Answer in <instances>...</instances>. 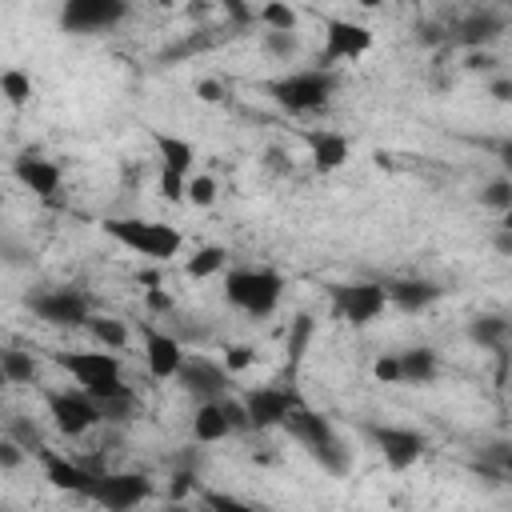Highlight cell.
Segmentation results:
<instances>
[{
    "label": "cell",
    "mask_w": 512,
    "mask_h": 512,
    "mask_svg": "<svg viewBox=\"0 0 512 512\" xmlns=\"http://www.w3.org/2000/svg\"><path fill=\"white\" fill-rule=\"evenodd\" d=\"M144 300H148V308H152V312H172V296H168V292H160V288H148V296H144Z\"/></svg>",
    "instance_id": "43"
},
{
    "label": "cell",
    "mask_w": 512,
    "mask_h": 512,
    "mask_svg": "<svg viewBox=\"0 0 512 512\" xmlns=\"http://www.w3.org/2000/svg\"><path fill=\"white\" fill-rule=\"evenodd\" d=\"M308 148H312V168L316 172H336L348 160V136H340V132H312Z\"/></svg>",
    "instance_id": "19"
},
{
    "label": "cell",
    "mask_w": 512,
    "mask_h": 512,
    "mask_svg": "<svg viewBox=\"0 0 512 512\" xmlns=\"http://www.w3.org/2000/svg\"><path fill=\"white\" fill-rule=\"evenodd\" d=\"M8 440H16L20 448H28V452H44V440H40V432H36V424H28L24 416H12L8 420Z\"/></svg>",
    "instance_id": "31"
},
{
    "label": "cell",
    "mask_w": 512,
    "mask_h": 512,
    "mask_svg": "<svg viewBox=\"0 0 512 512\" xmlns=\"http://www.w3.org/2000/svg\"><path fill=\"white\" fill-rule=\"evenodd\" d=\"M48 416L52 424L64 432V436H84L96 420H100V408L88 392H48Z\"/></svg>",
    "instance_id": "11"
},
{
    "label": "cell",
    "mask_w": 512,
    "mask_h": 512,
    "mask_svg": "<svg viewBox=\"0 0 512 512\" xmlns=\"http://www.w3.org/2000/svg\"><path fill=\"white\" fill-rule=\"evenodd\" d=\"M148 496H152V484L140 472H96L88 484V500H96L108 512H132Z\"/></svg>",
    "instance_id": "6"
},
{
    "label": "cell",
    "mask_w": 512,
    "mask_h": 512,
    "mask_svg": "<svg viewBox=\"0 0 512 512\" xmlns=\"http://www.w3.org/2000/svg\"><path fill=\"white\" fill-rule=\"evenodd\" d=\"M224 12H228L232 20H240V24H244V20H256V16H260V12H252V8H244V4H236V0H224Z\"/></svg>",
    "instance_id": "45"
},
{
    "label": "cell",
    "mask_w": 512,
    "mask_h": 512,
    "mask_svg": "<svg viewBox=\"0 0 512 512\" xmlns=\"http://www.w3.org/2000/svg\"><path fill=\"white\" fill-rule=\"evenodd\" d=\"M188 200L200 204V208H208V204L216 200V180H212V176H192V180H188Z\"/></svg>",
    "instance_id": "37"
},
{
    "label": "cell",
    "mask_w": 512,
    "mask_h": 512,
    "mask_svg": "<svg viewBox=\"0 0 512 512\" xmlns=\"http://www.w3.org/2000/svg\"><path fill=\"white\" fill-rule=\"evenodd\" d=\"M176 380L192 396H200V404H220V396L228 388V368H220V364H212L204 356H192V360H184V368H180Z\"/></svg>",
    "instance_id": "14"
},
{
    "label": "cell",
    "mask_w": 512,
    "mask_h": 512,
    "mask_svg": "<svg viewBox=\"0 0 512 512\" xmlns=\"http://www.w3.org/2000/svg\"><path fill=\"white\" fill-rule=\"evenodd\" d=\"M308 336H312V316H296V320H292V332H288V356H292V364L304 356Z\"/></svg>",
    "instance_id": "34"
},
{
    "label": "cell",
    "mask_w": 512,
    "mask_h": 512,
    "mask_svg": "<svg viewBox=\"0 0 512 512\" xmlns=\"http://www.w3.org/2000/svg\"><path fill=\"white\" fill-rule=\"evenodd\" d=\"M16 180H20L28 192H36L40 200H52V196L60 192L64 172H60L56 160H44V156H20V160H16Z\"/></svg>",
    "instance_id": "16"
},
{
    "label": "cell",
    "mask_w": 512,
    "mask_h": 512,
    "mask_svg": "<svg viewBox=\"0 0 512 512\" xmlns=\"http://www.w3.org/2000/svg\"><path fill=\"white\" fill-rule=\"evenodd\" d=\"M456 32H460V44L476 48V44H488V40H496V36L504 32V20H500L496 12H488V8H484V12H472V16H468V20L456 28Z\"/></svg>",
    "instance_id": "23"
},
{
    "label": "cell",
    "mask_w": 512,
    "mask_h": 512,
    "mask_svg": "<svg viewBox=\"0 0 512 512\" xmlns=\"http://www.w3.org/2000/svg\"><path fill=\"white\" fill-rule=\"evenodd\" d=\"M244 408H248V420L252 428H276V424H288L292 412H300V392L292 388H252L244 396Z\"/></svg>",
    "instance_id": "12"
},
{
    "label": "cell",
    "mask_w": 512,
    "mask_h": 512,
    "mask_svg": "<svg viewBox=\"0 0 512 512\" xmlns=\"http://www.w3.org/2000/svg\"><path fill=\"white\" fill-rule=\"evenodd\" d=\"M484 464H488L496 476H508V472H512V444H504V440H500V444H488V448H484Z\"/></svg>",
    "instance_id": "36"
},
{
    "label": "cell",
    "mask_w": 512,
    "mask_h": 512,
    "mask_svg": "<svg viewBox=\"0 0 512 512\" xmlns=\"http://www.w3.org/2000/svg\"><path fill=\"white\" fill-rule=\"evenodd\" d=\"M488 92H492L496 100H504V104H512V76H496V80L488 84Z\"/></svg>",
    "instance_id": "44"
},
{
    "label": "cell",
    "mask_w": 512,
    "mask_h": 512,
    "mask_svg": "<svg viewBox=\"0 0 512 512\" xmlns=\"http://www.w3.org/2000/svg\"><path fill=\"white\" fill-rule=\"evenodd\" d=\"M0 468H4V472L20 468V444H16V440H4V444H0Z\"/></svg>",
    "instance_id": "40"
},
{
    "label": "cell",
    "mask_w": 512,
    "mask_h": 512,
    "mask_svg": "<svg viewBox=\"0 0 512 512\" xmlns=\"http://www.w3.org/2000/svg\"><path fill=\"white\" fill-rule=\"evenodd\" d=\"M60 368L72 372L80 392H88L96 404L128 392V384L120 380V360L112 352H60Z\"/></svg>",
    "instance_id": "2"
},
{
    "label": "cell",
    "mask_w": 512,
    "mask_h": 512,
    "mask_svg": "<svg viewBox=\"0 0 512 512\" xmlns=\"http://www.w3.org/2000/svg\"><path fill=\"white\" fill-rule=\"evenodd\" d=\"M372 48V32L352 20H328L324 28V56L320 68H332L336 60H360Z\"/></svg>",
    "instance_id": "13"
},
{
    "label": "cell",
    "mask_w": 512,
    "mask_h": 512,
    "mask_svg": "<svg viewBox=\"0 0 512 512\" xmlns=\"http://www.w3.org/2000/svg\"><path fill=\"white\" fill-rule=\"evenodd\" d=\"M40 464H44V476H48V484H52V488L88 496V484H92V476H96V472H88V468H84V464H76V460H64V456L48 452V448L40 452Z\"/></svg>",
    "instance_id": "17"
},
{
    "label": "cell",
    "mask_w": 512,
    "mask_h": 512,
    "mask_svg": "<svg viewBox=\"0 0 512 512\" xmlns=\"http://www.w3.org/2000/svg\"><path fill=\"white\" fill-rule=\"evenodd\" d=\"M280 292H284V280L272 268H232L224 276L228 304H236L248 316H268L280 304Z\"/></svg>",
    "instance_id": "4"
},
{
    "label": "cell",
    "mask_w": 512,
    "mask_h": 512,
    "mask_svg": "<svg viewBox=\"0 0 512 512\" xmlns=\"http://www.w3.org/2000/svg\"><path fill=\"white\" fill-rule=\"evenodd\" d=\"M264 52L276 60H292L300 52V36L296 32H264Z\"/></svg>",
    "instance_id": "32"
},
{
    "label": "cell",
    "mask_w": 512,
    "mask_h": 512,
    "mask_svg": "<svg viewBox=\"0 0 512 512\" xmlns=\"http://www.w3.org/2000/svg\"><path fill=\"white\" fill-rule=\"evenodd\" d=\"M228 432H232V424H228V416H224V404H200V408H196V416H192V440L216 444V440H224Z\"/></svg>",
    "instance_id": "21"
},
{
    "label": "cell",
    "mask_w": 512,
    "mask_h": 512,
    "mask_svg": "<svg viewBox=\"0 0 512 512\" xmlns=\"http://www.w3.org/2000/svg\"><path fill=\"white\" fill-rule=\"evenodd\" d=\"M500 160L512 168V140H504V144H500Z\"/></svg>",
    "instance_id": "48"
},
{
    "label": "cell",
    "mask_w": 512,
    "mask_h": 512,
    "mask_svg": "<svg viewBox=\"0 0 512 512\" xmlns=\"http://www.w3.org/2000/svg\"><path fill=\"white\" fill-rule=\"evenodd\" d=\"M368 436L376 440V448H380V456H384V464L388 468H396V472H404V468H412L420 456H424V448H428V440H424V432H416V428H392V424H368Z\"/></svg>",
    "instance_id": "9"
},
{
    "label": "cell",
    "mask_w": 512,
    "mask_h": 512,
    "mask_svg": "<svg viewBox=\"0 0 512 512\" xmlns=\"http://www.w3.org/2000/svg\"><path fill=\"white\" fill-rule=\"evenodd\" d=\"M372 376H376L380 384H404V376H400V356H380V360L372 364Z\"/></svg>",
    "instance_id": "38"
},
{
    "label": "cell",
    "mask_w": 512,
    "mask_h": 512,
    "mask_svg": "<svg viewBox=\"0 0 512 512\" xmlns=\"http://www.w3.org/2000/svg\"><path fill=\"white\" fill-rule=\"evenodd\" d=\"M144 360H148V372L156 380H168V376H180L184 368V352H180V340L168 336V332H156V328H144Z\"/></svg>",
    "instance_id": "15"
},
{
    "label": "cell",
    "mask_w": 512,
    "mask_h": 512,
    "mask_svg": "<svg viewBox=\"0 0 512 512\" xmlns=\"http://www.w3.org/2000/svg\"><path fill=\"white\" fill-rule=\"evenodd\" d=\"M436 372H440V360H436L432 348H408V352H400V376H404V384H432Z\"/></svg>",
    "instance_id": "22"
},
{
    "label": "cell",
    "mask_w": 512,
    "mask_h": 512,
    "mask_svg": "<svg viewBox=\"0 0 512 512\" xmlns=\"http://www.w3.org/2000/svg\"><path fill=\"white\" fill-rule=\"evenodd\" d=\"M252 360H256V352H252L248 344H232V348L224 352V368H228V372H244Z\"/></svg>",
    "instance_id": "39"
},
{
    "label": "cell",
    "mask_w": 512,
    "mask_h": 512,
    "mask_svg": "<svg viewBox=\"0 0 512 512\" xmlns=\"http://www.w3.org/2000/svg\"><path fill=\"white\" fill-rule=\"evenodd\" d=\"M88 332H92L104 348H120V344H128V328H124L120 320H112V316H92V320H88Z\"/></svg>",
    "instance_id": "28"
},
{
    "label": "cell",
    "mask_w": 512,
    "mask_h": 512,
    "mask_svg": "<svg viewBox=\"0 0 512 512\" xmlns=\"http://www.w3.org/2000/svg\"><path fill=\"white\" fill-rule=\"evenodd\" d=\"M384 292H388V304H396L400 312H424L428 304L440 300V288L432 280H392Z\"/></svg>",
    "instance_id": "18"
},
{
    "label": "cell",
    "mask_w": 512,
    "mask_h": 512,
    "mask_svg": "<svg viewBox=\"0 0 512 512\" xmlns=\"http://www.w3.org/2000/svg\"><path fill=\"white\" fill-rule=\"evenodd\" d=\"M28 308L44 320V324H56V328H76V324H88V300L76 292V288H48V292H36L28 300Z\"/></svg>",
    "instance_id": "10"
},
{
    "label": "cell",
    "mask_w": 512,
    "mask_h": 512,
    "mask_svg": "<svg viewBox=\"0 0 512 512\" xmlns=\"http://www.w3.org/2000/svg\"><path fill=\"white\" fill-rule=\"evenodd\" d=\"M260 20L268 24V32H296V12L288 4H264Z\"/></svg>",
    "instance_id": "33"
},
{
    "label": "cell",
    "mask_w": 512,
    "mask_h": 512,
    "mask_svg": "<svg viewBox=\"0 0 512 512\" xmlns=\"http://www.w3.org/2000/svg\"><path fill=\"white\" fill-rule=\"evenodd\" d=\"M192 488H196V476L192 472H176L172 476V500H184Z\"/></svg>",
    "instance_id": "42"
},
{
    "label": "cell",
    "mask_w": 512,
    "mask_h": 512,
    "mask_svg": "<svg viewBox=\"0 0 512 512\" xmlns=\"http://www.w3.org/2000/svg\"><path fill=\"white\" fill-rule=\"evenodd\" d=\"M196 96H200L204 104H216V100H224V84H216V80H200V84H196Z\"/></svg>",
    "instance_id": "41"
},
{
    "label": "cell",
    "mask_w": 512,
    "mask_h": 512,
    "mask_svg": "<svg viewBox=\"0 0 512 512\" xmlns=\"http://www.w3.org/2000/svg\"><path fill=\"white\" fill-rule=\"evenodd\" d=\"M336 92V72L332 68H304V72H288L268 80V96L284 108V112H316L328 104V96Z\"/></svg>",
    "instance_id": "3"
},
{
    "label": "cell",
    "mask_w": 512,
    "mask_h": 512,
    "mask_svg": "<svg viewBox=\"0 0 512 512\" xmlns=\"http://www.w3.org/2000/svg\"><path fill=\"white\" fill-rule=\"evenodd\" d=\"M284 428L304 444V452H308V456H312L328 476H344V472L352 468V452H348V444L336 436V428H332V420H328V416L300 408V412H292V416H288V424H284Z\"/></svg>",
    "instance_id": "1"
},
{
    "label": "cell",
    "mask_w": 512,
    "mask_h": 512,
    "mask_svg": "<svg viewBox=\"0 0 512 512\" xmlns=\"http://www.w3.org/2000/svg\"><path fill=\"white\" fill-rule=\"evenodd\" d=\"M200 500H204L208 512H260V508H252L248 500H240V496H232V492H216V488H204Z\"/></svg>",
    "instance_id": "30"
},
{
    "label": "cell",
    "mask_w": 512,
    "mask_h": 512,
    "mask_svg": "<svg viewBox=\"0 0 512 512\" xmlns=\"http://www.w3.org/2000/svg\"><path fill=\"white\" fill-rule=\"evenodd\" d=\"M468 340H476L480 348H500L508 340V320L504 316H476L468 324Z\"/></svg>",
    "instance_id": "24"
},
{
    "label": "cell",
    "mask_w": 512,
    "mask_h": 512,
    "mask_svg": "<svg viewBox=\"0 0 512 512\" xmlns=\"http://www.w3.org/2000/svg\"><path fill=\"white\" fill-rule=\"evenodd\" d=\"M492 64H496V60H492L488 52H472V56H468V68H492Z\"/></svg>",
    "instance_id": "47"
},
{
    "label": "cell",
    "mask_w": 512,
    "mask_h": 512,
    "mask_svg": "<svg viewBox=\"0 0 512 512\" xmlns=\"http://www.w3.org/2000/svg\"><path fill=\"white\" fill-rule=\"evenodd\" d=\"M0 92L8 96L12 108L28 104V100H32V80H28V72H20V68H4V72H0Z\"/></svg>",
    "instance_id": "27"
},
{
    "label": "cell",
    "mask_w": 512,
    "mask_h": 512,
    "mask_svg": "<svg viewBox=\"0 0 512 512\" xmlns=\"http://www.w3.org/2000/svg\"><path fill=\"white\" fill-rule=\"evenodd\" d=\"M500 228H504V232H512V208H508V212L500 216Z\"/></svg>",
    "instance_id": "49"
},
{
    "label": "cell",
    "mask_w": 512,
    "mask_h": 512,
    "mask_svg": "<svg viewBox=\"0 0 512 512\" xmlns=\"http://www.w3.org/2000/svg\"><path fill=\"white\" fill-rule=\"evenodd\" d=\"M224 248H216V244H204L200 252H192L188 256V264H184V272L192 276V280H208V276H216L220 268H224Z\"/></svg>",
    "instance_id": "25"
},
{
    "label": "cell",
    "mask_w": 512,
    "mask_h": 512,
    "mask_svg": "<svg viewBox=\"0 0 512 512\" xmlns=\"http://www.w3.org/2000/svg\"><path fill=\"white\" fill-rule=\"evenodd\" d=\"M0 372H4L8 384H28V380L36 376V360H32V352L8 348V352L0 356Z\"/></svg>",
    "instance_id": "26"
},
{
    "label": "cell",
    "mask_w": 512,
    "mask_h": 512,
    "mask_svg": "<svg viewBox=\"0 0 512 512\" xmlns=\"http://www.w3.org/2000/svg\"><path fill=\"white\" fill-rule=\"evenodd\" d=\"M384 304H388L384 284H336V288H332V308H336V316H344V320L356 324V328L372 324V320L384 312Z\"/></svg>",
    "instance_id": "7"
},
{
    "label": "cell",
    "mask_w": 512,
    "mask_h": 512,
    "mask_svg": "<svg viewBox=\"0 0 512 512\" xmlns=\"http://www.w3.org/2000/svg\"><path fill=\"white\" fill-rule=\"evenodd\" d=\"M128 16V8L120 0H68L60 12V28L64 32H108L112 24H120Z\"/></svg>",
    "instance_id": "8"
},
{
    "label": "cell",
    "mask_w": 512,
    "mask_h": 512,
    "mask_svg": "<svg viewBox=\"0 0 512 512\" xmlns=\"http://www.w3.org/2000/svg\"><path fill=\"white\" fill-rule=\"evenodd\" d=\"M164 512H192V508H184V504H180V500H176V504H168V508H164Z\"/></svg>",
    "instance_id": "50"
},
{
    "label": "cell",
    "mask_w": 512,
    "mask_h": 512,
    "mask_svg": "<svg viewBox=\"0 0 512 512\" xmlns=\"http://www.w3.org/2000/svg\"><path fill=\"white\" fill-rule=\"evenodd\" d=\"M104 232L112 236V240H120L124 248H132V252H140V256H148V260H168V256H176L180 252V232L172 228V224H156V220H104Z\"/></svg>",
    "instance_id": "5"
},
{
    "label": "cell",
    "mask_w": 512,
    "mask_h": 512,
    "mask_svg": "<svg viewBox=\"0 0 512 512\" xmlns=\"http://www.w3.org/2000/svg\"><path fill=\"white\" fill-rule=\"evenodd\" d=\"M160 196H164L168 204H180V200L188 196V176H180V172H168V168H160Z\"/></svg>",
    "instance_id": "35"
},
{
    "label": "cell",
    "mask_w": 512,
    "mask_h": 512,
    "mask_svg": "<svg viewBox=\"0 0 512 512\" xmlns=\"http://www.w3.org/2000/svg\"><path fill=\"white\" fill-rule=\"evenodd\" d=\"M492 248H496L500 256H512V232H504V228H500V232L492 236Z\"/></svg>",
    "instance_id": "46"
},
{
    "label": "cell",
    "mask_w": 512,
    "mask_h": 512,
    "mask_svg": "<svg viewBox=\"0 0 512 512\" xmlns=\"http://www.w3.org/2000/svg\"><path fill=\"white\" fill-rule=\"evenodd\" d=\"M480 204L504 216V212L512 208V180H508V176H496V180H488V184H484V192H480Z\"/></svg>",
    "instance_id": "29"
},
{
    "label": "cell",
    "mask_w": 512,
    "mask_h": 512,
    "mask_svg": "<svg viewBox=\"0 0 512 512\" xmlns=\"http://www.w3.org/2000/svg\"><path fill=\"white\" fill-rule=\"evenodd\" d=\"M156 152H160V168L168 172H180L192 180V160H196V148L184 140V136H172V132H156Z\"/></svg>",
    "instance_id": "20"
}]
</instances>
